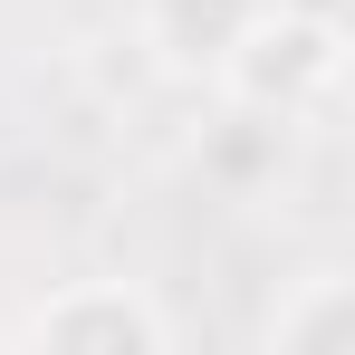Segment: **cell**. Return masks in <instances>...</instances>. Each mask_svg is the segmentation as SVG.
<instances>
[{
  "instance_id": "obj_1",
  "label": "cell",
  "mask_w": 355,
  "mask_h": 355,
  "mask_svg": "<svg viewBox=\"0 0 355 355\" xmlns=\"http://www.w3.org/2000/svg\"><path fill=\"white\" fill-rule=\"evenodd\" d=\"M231 106H259L279 125H307L336 106L346 87V19L336 10H307V0H259V19L240 29V49L211 77Z\"/></svg>"
},
{
  "instance_id": "obj_2",
  "label": "cell",
  "mask_w": 355,
  "mask_h": 355,
  "mask_svg": "<svg viewBox=\"0 0 355 355\" xmlns=\"http://www.w3.org/2000/svg\"><path fill=\"white\" fill-rule=\"evenodd\" d=\"M19 346H39V355H173V307L144 279H67L29 307Z\"/></svg>"
},
{
  "instance_id": "obj_3",
  "label": "cell",
  "mask_w": 355,
  "mask_h": 355,
  "mask_svg": "<svg viewBox=\"0 0 355 355\" xmlns=\"http://www.w3.org/2000/svg\"><path fill=\"white\" fill-rule=\"evenodd\" d=\"M250 19H259V0H135V49L173 87H211Z\"/></svg>"
},
{
  "instance_id": "obj_4",
  "label": "cell",
  "mask_w": 355,
  "mask_h": 355,
  "mask_svg": "<svg viewBox=\"0 0 355 355\" xmlns=\"http://www.w3.org/2000/svg\"><path fill=\"white\" fill-rule=\"evenodd\" d=\"M259 336L279 355H317V346H336V336H355V269L317 259V269L279 279V307L259 317Z\"/></svg>"
},
{
  "instance_id": "obj_5",
  "label": "cell",
  "mask_w": 355,
  "mask_h": 355,
  "mask_svg": "<svg viewBox=\"0 0 355 355\" xmlns=\"http://www.w3.org/2000/svg\"><path fill=\"white\" fill-rule=\"evenodd\" d=\"M279 154H288V125L259 116V106H231V96H221V116L202 125V173L221 182V192H259V182H279Z\"/></svg>"
}]
</instances>
